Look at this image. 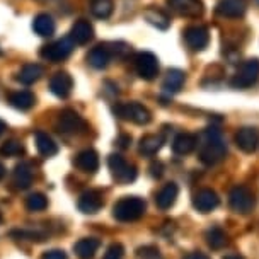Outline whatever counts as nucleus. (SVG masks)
<instances>
[{"instance_id":"2eb2a0df","label":"nucleus","mask_w":259,"mask_h":259,"mask_svg":"<svg viewBox=\"0 0 259 259\" xmlns=\"http://www.w3.org/2000/svg\"><path fill=\"white\" fill-rule=\"evenodd\" d=\"M235 145L246 154H252L259 145V130L254 126H244L235 133Z\"/></svg>"},{"instance_id":"7c9ffc66","label":"nucleus","mask_w":259,"mask_h":259,"mask_svg":"<svg viewBox=\"0 0 259 259\" xmlns=\"http://www.w3.org/2000/svg\"><path fill=\"white\" fill-rule=\"evenodd\" d=\"M89 6L92 16L97 17V19H108L114 9L113 0H91Z\"/></svg>"},{"instance_id":"37998d69","label":"nucleus","mask_w":259,"mask_h":259,"mask_svg":"<svg viewBox=\"0 0 259 259\" xmlns=\"http://www.w3.org/2000/svg\"><path fill=\"white\" fill-rule=\"evenodd\" d=\"M0 222H2V213H0Z\"/></svg>"},{"instance_id":"6e6552de","label":"nucleus","mask_w":259,"mask_h":259,"mask_svg":"<svg viewBox=\"0 0 259 259\" xmlns=\"http://www.w3.org/2000/svg\"><path fill=\"white\" fill-rule=\"evenodd\" d=\"M73 46L75 43L70 39V38H62L55 43H50L41 48L39 52V57L46 60V62H52V63H58L62 60L68 58L73 52Z\"/></svg>"},{"instance_id":"ea45409f","label":"nucleus","mask_w":259,"mask_h":259,"mask_svg":"<svg viewBox=\"0 0 259 259\" xmlns=\"http://www.w3.org/2000/svg\"><path fill=\"white\" fill-rule=\"evenodd\" d=\"M6 172H7V170H6V165H4L2 162H0V181H2V179L6 178Z\"/></svg>"},{"instance_id":"f704fd0d","label":"nucleus","mask_w":259,"mask_h":259,"mask_svg":"<svg viewBox=\"0 0 259 259\" xmlns=\"http://www.w3.org/2000/svg\"><path fill=\"white\" fill-rule=\"evenodd\" d=\"M103 259H124V247L121 244H111L108 247V251L104 252Z\"/></svg>"},{"instance_id":"ddd939ff","label":"nucleus","mask_w":259,"mask_h":259,"mask_svg":"<svg viewBox=\"0 0 259 259\" xmlns=\"http://www.w3.org/2000/svg\"><path fill=\"white\" fill-rule=\"evenodd\" d=\"M113 57H114L113 45H108V43L97 45L87 53V63H89L92 68H96V70H103V68H106L109 65Z\"/></svg>"},{"instance_id":"5701e85b","label":"nucleus","mask_w":259,"mask_h":259,"mask_svg":"<svg viewBox=\"0 0 259 259\" xmlns=\"http://www.w3.org/2000/svg\"><path fill=\"white\" fill-rule=\"evenodd\" d=\"M198 145V137L193 133H179L178 137L172 140V152L178 155H188L196 149Z\"/></svg>"},{"instance_id":"b1692460","label":"nucleus","mask_w":259,"mask_h":259,"mask_svg":"<svg viewBox=\"0 0 259 259\" xmlns=\"http://www.w3.org/2000/svg\"><path fill=\"white\" fill-rule=\"evenodd\" d=\"M184 82H186V73L183 70H179V68H170L164 77L162 89L165 92H169V94H176V92H179L183 89Z\"/></svg>"},{"instance_id":"c9c22d12","label":"nucleus","mask_w":259,"mask_h":259,"mask_svg":"<svg viewBox=\"0 0 259 259\" xmlns=\"http://www.w3.org/2000/svg\"><path fill=\"white\" fill-rule=\"evenodd\" d=\"M41 259H68V257H67V254L63 251H60V249H53V251L45 252Z\"/></svg>"},{"instance_id":"4468645a","label":"nucleus","mask_w":259,"mask_h":259,"mask_svg":"<svg viewBox=\"0 0 259 259\" xmlns=\"http://www.w3.org/2000/svg\"><path fill=\"white\" fill-rule=\"evenodd\" d=\"M219 205H220L219 194L210 188L200 189V191L194 193V196H193V206L196 208L200 213H210V211H213Z\"/></svg>"},{"instance_id":"39448f33","label":"nucleus","mask_w":259,"mask_h":259,"mask_svg":"<svg viewBox=\"0 0 259 259\" xmlns=\"http://www.w3.org/2000/svg\"><path fill=\"white\" fill-rule=\"evenodd\" d=\"M259 80V60L249 58L244 63H240L237 72L232 77V87L235 89H247Z\"/></svg>"},{"instance_id":"c85d7f7f","label":"nucleus","mask_w":259,"mask_h":259,"mask_svg":"<svg viewBox=\"0 0 259 259\" xmlns=\"http://www.w3.org/2000/svg\"><path fill=\"white\" fill-rule=\"evenodd\" d=\"M45 73V68L39 63H27L21 68L17 73V80L24 85H31L34 82H38Z\"/></svg>"},{"instance_id":"a19ab883","label":"nucleus","mask_w":259,"mask_h":259,"mask_svg":"<svg viewBox=\"0 0 259 259\" xmlns=\"http://www.w3.org/2000/svg\"><path fill=\"white\" fill-rule=\"evenodd\" d=\"M6 128H7V124L2 121V119H0V137L4 135V132H6Z\"/></svg>"},{"instance_id":"58836bf2","label":"nucleus","mask_w":259,"mask_h":259,"mask_svg":"<svg viewBox=\"0 0 259 259\" xmlns=\"http://www.w3.org/2000/svg\"><path fill=\"white\" fill-rule=\"evenodd\" d=\"M130 142H132V137L130 135H121L118 138V145L121 147V149H126V147L130 145Z\"/></svg>"},{"instance_id":"473e14b6","label":"nucleus","mask_w":259,"mask_h":259,"mask_svg":"<svg viewBox=\"0 0 259 259\" xmlns=\"http://www.w3.org/2000/svg\"><path fill=\"white\" fill-rule=\"evenodd\" d=\"M26 208L32 213L36 211H43L48 208V198L43 193H32L26 198Z\"/></svg>"},{"instance_id":"bb28decb","label":"nucleus","mask_w":259,"mask_h":259,"mask_svg":"<svg viewBox=\"0 0 259 259\" xmlns=\"http://www.w3.org/2000/svg\"><path fill=\"white\" fill-rule=\"evenodd\" d=\"M9 104L19 111H29L36 104V97L31 91H16L9 94Z\"/></svg>"},{"instance_id":"f03ea898","label":"nucleus","mask_w":259,"mask_h":259,"mask_svg":"<svg viewBox=\"0 0 259 259\" xmlns=\"http://www.w3.org/2000/svg\"><path fill=\"white\" fill-rule=\"evenodd\" d=\"M147 203L140 196H123L113 206V217L118 222H137L145 215Z\"/></svg>"},{"instance_id":"f8f14e48","label":"nucleus","mask_w":259,"mask_h":259,"mask_svg":"<svg viewBox=\"0 0 259 259\" xmlns=\"http://www.w3.org/2000/svg\"><path fill=\"white\" fill-rule=\"evenodd\" d=\"M103 205H104V198H103V193H101L99 189H89V191H84L77 201L78 210L85 215L97 213V211L103 208Z\"/></svg>"},{"instance_id":"79ce46f5","label":"nucleus","mask_w":259,"mask_h":259,"mask_svg":"<svg viewBox=\"0 0 259 259\" xmlns=\"http://www.w3.org/2000/svg\"><path fill=\"white\" fill-rule=\"evenodd\" d=\"M224 259H244V257L239 256V254H230V256H225Z\"/></svg>"},{"instance_id":"393cba45","label":"nucleus","mask_w":259,"mask_h":259,"mask_svg":"<svg viewBox=\"0 0 259 259\" xmlns=\"http://www.w3.org/2000/svg\"><path fill=\"white\" fill-rule=\"evenodd\" d=\"M101 246V240L96 237H84L80 240H77L73 244V251H75L78 259H92L96 256L97 249Z\"/></svg>"},{"instance_id":"a211bd4d","label":"nucleus","mask_w":259,"mask_h":259,"mask_svg":"<svg viewBox=\"0 0 259 259\" xmlns=\"http://www.w3.org/2000/svg\"><path fill=\"white\" fill-rule=\"evenodd\" d=\"M73 164L78 170L87 174H94L97 169H99V155H97L96 150L92 149H85L82 152H78L73 159Z\"/></svg>"},{"instance_id":"cd10ccee","label":"nucleus","mask_w":259,"mask_h":259,"mask_svg":"<svg viewBox=\"0 0 259 259\" xmlns=\"http://www.w3.org/2000/svg\"><path fill=\"white\" fill-rule=\"evenodd\" d=\"M162 145H164V138H162L160 135H155V133H150V135H145V137L140 138L138 150H140L142 155L152 157L162 149Z\"/></svg>"},{"instance_id":"c756f323","label":"nucleus","mask_w":259,"mask_h":259,"mask_svg":"<svg viewBox=\"0 0 259 259\" xmlns=\"http://www.w3.org/2000/svg\"><path fill=\"white\" fill-rule=\"evenodd\" d=\"M36 149L43 157H53L58 154V145L46 132H36Z\"/></svg>"},{"instance_id":"f3484780","label":"nucleus","mask_w":259,"mask_h":259,"mask_svg":"<svg viewBox=\"0 0 259 259\" xmlns=\"http://www.w3.org/2000/svg\"><path fill=\"white\" fill-rule=\"evenodd\" d=\"M247 11L246 0H219L215 7V12L222 17H229V19H239Z\"/></svg>"},{"instance_id":"2f4dec72","label":"nucleus","mask_w":259,"mask_h":259,"mask_svg":"<svg viewBox=\"0 0 259 259\" xmlns=\"http://www.w3.org/2000/svg\"><path fill=\"white\" fill-rule=\"evenodd\" d=\"M205 239H206L208 246L211 249H215V251H219V249L227 246V234L222 229H219V227H211L210 230H206Z\"/></svg>"},{"instance_id":"1a4fd4ad","label":"nucleus","mask_w":259,"mask_h":259,"mask_svg":"<svg viewBox=\"0 0 259 259\" xmlns=\"http://www.w3.org/2000/svg\"><path fill=\"white\" fill-rule=\"evenodd\" d=\"M135 72L143 80H154L159 75V58L152 52H140L135 57Z\"/></svg>"},{"instance_id":"20e7f679","label":"nucleus","mask_w":259,"mask_h":259,"mask_svg":"<svg viewBox=\"0 0 259 259\" xmlns=\"http://www.w3.org/2000/svg\"><path fill=\"white\" fill-rule=\"evenodd\" d=\"M108 167L111 170V176L119 184H130L137 179V167L124 159L119 154H111L108 157Z\"/></svg>"},{"instance_id":"e433bc0d","label":"nucleus","mask_w":259,"mask_h":259,"mask_svg":"<svg viewBox=\"0 0 259 259\" xmlns=\"http://www.w3.org/2000/svg\"><path fill=\"white\" fill-rule=\"evenodd\" d=\"M150 174L154 176V178H160V176L164 174V165H162L160 162H154V164L150 165Z\"/></svg>"},{"instance_id":"4c0bfd02","label":"nucleus","mask_w":259,"mask_h":259,"mask_svg":"<svg viewBox=\"0 0 259 259\" xmlns=\"http://www.w3.org/2000/svg\"><path fill=\"white\" fill-rule=\"evenodd\" d=\"M184 259H210L206 256L205 252H198V251H194V252H189L184 256Z\"/></svg>"},{"instance_id":"72a5a7b5","label":"nucleus","mask_w":259,"mask_h":259,"mask_svg":"<svg viewBox=\"0 0 259 259\" xmlns=\"http://www.w3.org/2000/svg\"><path fill=\"white\" fill-rule=\"evenodd\" d=\"M24 154V145L19 140H7L0 147V155L2 157H19Z\"/></svg>"},{"instance_id":"a878e982","label":"nucleus","mask_w":259,"mask_h":259,"mask_svg":"<svg viewBox=\"0 0 259 259\" xmlns=\"http://www.w3.org/2000/svg\"><path fill=\"white\" fill-rule=\"evenodd\" d=\"M12 183L17 189H27L32 184V169L27 162H21L14 167Z\"/></svg>"},{"instance_id":"7ed1b4c3","label":"nucleus","mask_w":259,"mask_h":259,"mask_svg":"<svg viewBox=\"0 0 259 259\" xmlns=\"http://www.w3.org/2000/svg\"><path fill=\"white\" fill-rule=\"evenodd\" d=\"M114 114L123 119V121H130L133 124H138V126H143V124H149L152 119V113L149 108H145L140 103H119L114 106Z\"/></svg>"},{"instance_id":"9d476101","label":"nucleus","mask_w":259,"mask_h":259,"mask_svg":"<svg viewBox=\"0 0 259 259\" xmlns=\"http://www.w3.org/2000/svg\"><path fill=\"white\" fill-rule=\"evenodd\" d=\"M183 38L189 50H193V52H203L208 46V43H210V31H208L206 26L201 24L188 26L183 31Z\"/></svg>"},{"instance_id":"423d86ee","label":"nucleus","mask_w":259,"mask_h":259,"mask_svg":"<svg viewBox=\"0 0 259 259\" xmlns=\"http://www.w3.org/2000/svg\"><path fill=\"white\" fill-rule=\"evenodd\" d=\"M87 128V123L84 118L73 109H63L58 114L57 119V130L63 135H78V133H84Z\"/></svg>"},{"instance_id":"6ab92c4d","label":"nucleus","mask_w":259,"mask_h":259,"mask_svg":"<svg viewBox=\"0 0 259 259\" xmlns=\"http://www.w3.org/2000/svg\"><path fill=\"white\" fill-rule=\"evenodd\" d=\"M75 45H87L94 38V26L87 19H78L75 24L72 26L70 36H68Z\"/></svg>"},{"instance_id":"0eeeda50","label":"nucleus","mask_w":259,"mask_h":259,"mask_svg":"<svg viewBox=\"0 0 259 259\" xmlns=\"http://www.w3.org/2000/svg\"><path fill=\"white\" fill-rule=\"evenodd\" d=\"M229 205L235 213L246 215L254 208V194L247 186L237 184L229 193Z\"/></svg>"},{"instance_id":"f257e3e1","label":"nucleus","mask_w":259,"mask_h":259,"mask_svg":"<svg viewBox=\"0 0 259 259\" xmlns=\"http://www.w3.org/2000/svg\"><path fill=\"white\" fill-rule=\"evenodd\" d=\"M198 157L205 165H217L227 155V145L219 128L210 126L198 137Z\"/></svg>"},{"instance_id":"c03bdc74","label":"nucleus","mask_w":259,"mask_h":259,"mask_svg":"<svg viewBox=\"0 0 259 259\" xmlns=\"http://www.w3.org/2000/svg\"><path fill=\"white\" fill-rule=\"evenodd\" d=\"M257 2H259V0H257Z\"/></svg>"},{"instance_id":"dca6fc26","label":"nucleus","mask_w":259,"mask_h":259,"mask_svg":"<svg viewBox=\"0 0 259 259\" xmlns=\"http://www.w3.org/2000/svg\"><path fill=\"white\" fill-rule=\"evenodd\" d=\"M73 89V78L68 72H57L50 78V91L60 99H65L72 94Z\"/></svg>"},{"instance_id":"aec40b11","label":"nucleus","mask_w":259,"mask_h":259,"mask_svg":"<svg viewBox=\"0 0 259 259\" xmlns=\"http://www.w3.org/2000/svg\"><path fill=\"white\" fill-rule=\"evenodd\" d=\"M143 19L160 31H165L170 26V17L167 16V12L155 6H149L143 11Z\"/></svg>"},{"instance_id":"412c9836","label":"nucleus","mask_w":259,"mask_h":259,"mask_svg":"<svg viewBox=\"0 0 259 259\" xmlns=\"http://www.w3.org/2000/svg\"><path fill=\"white\" fill-rule=\"evenodd\" d=\"M55 29H57V24H55V19L50 14L41 12L32 19V31L38 36H41V38H50V36H53Z\"/></svg>"},{"instance_id":"9b49d317","label":"nucleus","mask_w":259,"mask_h":259,"mask_svg":"<svg viewBox=\"0 0 259 259\" xmlns=\"http://www.w3.org/2000/svg\"><path fill=\"white\" fill-rule=\"evenodd\" d=\"M167 6L174 14L188 19H198L205 14L203 0H167Z\"/></svg>"},{"instance_id":"4be33fe9","label":"nucleus","mask_w":259,"mask_h":259,"mask_svg":"<svg viewBox=\"0 0 259 259\" xmlns=\"http://www.w3.org/2000/svg\"><path fill=\"white\" fill-rule=\"evenodd\" d=\"M178 194H179L178 184L167 183L159 193L155 194V205L159 206L160 210H169V208L176 203V200H178Z\"/></svg>"}]
</instances>
